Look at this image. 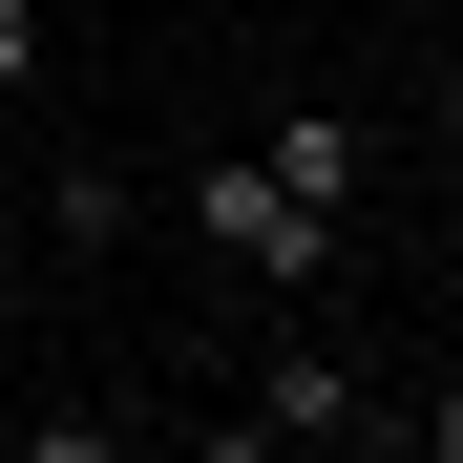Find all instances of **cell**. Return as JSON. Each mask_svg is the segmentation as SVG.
I'll return each instance as SVG.
<instances>
[{
  "mask_svg": "<svg viewBox=\"0 0 463 463\" xmlns=\"http://www.w3.org/2000/svg\"><path fill=\"white\" fill-rule=\"evenodd\" d=\"M190 253H211L232 295H317V274H337V190H295L274 147H232V169H190Z\"/></svg>",
  "mask_w": 463,
  "mask_h": 463,
  "instance_id": "6da1fadb",
  "label": "cell"
},
{
  "mask_svg": "<svg viewBox=\"0 0 463 463\" xmlns=\"http://www.w3.org/2000/svg\"><path fill=\"white\" fill-rule=\"evenodd\" d=\"M232 442H401V401H379L337 337H253V379H232Z\"/></svg>",
  "mask_w": 463,
  "mask_h": 463,
  "instance_id": "7a4b0ae2",
  "label": "cell"
},
{
  "mask_svg": "<svg viewBox=\"0 0 463 463\" xmlns=\"http://www.w3.org/2000/svg\"><path fill=\"white\" fill-rule=\"evenodd\" d=\"M253 147H274V169H295V190H337V211H358V127H337V106H274Z\"/></svg>",
  "mask_w": 463,
  "mask_h": 463,
  "instance_id": "3957f363",
  "label": "cell"
},
{
  "mask_svg": "<svg viewBox=\"0 0 463 463\" xmlns=\"http://www.w3.org/2000/svg\"><path fill=\"white\" fill-rule=\"evenodd\" d=\"M43 63H63V22H43V0H0V106H22Z\"/></svg>",
  "mask_w": 463,
  "mask_h": 463,
  "instance_id": "277c9868",
  "label": "cell"
},
{
  "mask_svg": "<svg viewBox=\"0 0 463 463\" xmlns=\"http://www.w3.org/2000/svg\"><path fill=\"white\" fill-rule=\"evenodd\" d=\"M442 147H463V85H442Z\"/></svg>",
  "mask_w": 463,
  "mask_h": 463,
  "instance_id": "5b68a950",
  "label": "cell"
}]
</instances>
